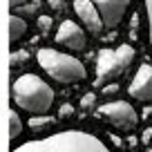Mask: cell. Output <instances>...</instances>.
I'll use <instances>...</instances> for the list:
<instances>
[{
	"label": "cell",
	"instance_id": "obj_17",
	"mask_svg": "<svg viewBox=\"0 0 152 152\" xmlns=\"http://www.w3.org/2000/svg\"><path fill=\"white\" fill-rule=\"evenodd\" d=\"M38 25H40V29H47V27H49V25H52V20H49V18H47V16H43V18L38 20Z\"/></svg>",
	"mask_w": 152,
	"mask_h": 152
},
{
	"label": "cell",
	"instance_id": "obj_11",
	"mask_svg": "<svg viewBox=\"0 0 152 152\" xmlns=\"http://www.w3.org/2000/svg\"><path fill=\"white\" fill-rule=\"evenodd\" d=\"M20 132H23V121H20V116L11 110V112H9V139H11V141L18 139Z\"/></svg>",
	"mask_w": 152,
	"mask_h": 152
},
{
	"label": "cell",
	"instance_id": "obj_5",
	"mask_svg": "<svg viewBox=\"0 0 152 152\" xmlns=\"http://www.w3.org/2000/svg\"><path fill=\"white\" fill-rule=\"evenodd\" d=\"M103 121H107L112 128L123 130V132H132L139 123V114L137 110L132 107L125 101H110V103H103L99 110H96Z\"/></svg>",
	"mask_w": 152,
	"mask_h": 152
},
{
	"label": "cell",
	"instance_id": "obj_12",
	"mask_svg": "<svg viewBox=\"0 0 152 152\" xmlns=\"http://www.w3.org/2000/svg\"><path fill=\"white\" fill-rule=\"evenodd\" d=\"M54 119H49L47 114H40V116H34L31 121H29V125H31V130H43L47 128V125H52Z\"/></svg>",
	"mask_w": 152,
	"mask_h": 152
},
{
	"label": "cell",
	"instance_id": "obj_14",
	"mask_svg": "<svg viewBox=\"0 0 152 152\" xmlns=\"http://www.w3.org/2000/svg\"><path fill=\"white\" fill-rule=\"evenodd\" d=\"M92 103H94V94H87V96H83V99H81V107L83 110H90Z\"/></svg>",
	"mask_w": 152,
	"mask_h": 152
},
{
	"label": "cell",
	"instance_id": "obj_4",
	"mask_svg": "<svg viewBox=\"0 0 152 152\" xmlns=\"http://www.w3.org/2000/svg\"><path fill=\"white\" fill-rule=\"evenodd\" d=\"M134 61L132 45H119L114 49H101L96 56V85H103L121 76Z\"/></svg>",
	"mask_w": 152,
	"mask_h": 152
},
{
	"label": "cell",
	"instance_id": "obj_3",
	"mask_svg": "<svg viewBox=\"0 0 152 152\" xmlns=\"http://www.w3.org/2000/svg\"><path fill=\"white\" fill-rule=\"evenodd\" d=\"M38 65L56 83L69 85V83H81L87 78L85 65L78 58L69 56V54H63L58 49H49V47L38 49Z\"/></svg>",
	"mask_w": 152,
	"mask_h": 152
},
{
	"label": "cell",
	"instance_id": "obj_1",
	"mask_svg": "<svg viewBox=\"0 0 152 152\" xmlns=\"http://www.w3.org/2000/svg\"><path fill=\"white\" fill-rule=\"evenodd\" d=\"M11 152H112L101 139L83 130H65L45 139H34Z\"/></svg>",
	"mask_w": 152,
	"mask_h": 152
},
{
	"label": "cell",
	"instance_id": "obj_10",
	"mask_svg": "<svg viewBox=\"0 0 152 152\" xmlns=\"http://www.w3.org/2000/svg\"><path fill=\"white\" fill-rule=\"evenodd\" d=\"M25 31H27V23H25L20 16H14V14H11V16H9V40H11V45L18 43L20 38L25 36Z\"/></svg>",
	"mask_w": 152,
	"mask_h": 152
},
{
	"label": "cell",
	"instance_id": "obj_7",
	"mask_svg": "<svg viewBox=\"0 0 152 152\" xmlns=\"http://www.w3.org/2000/svg\"><path fill=\"white\" fill-rule=\"evenodd\" d=\"M74 11L78 16V20L83 23V29L90 31L92 36H101L103 31V20H101V14L99 9L94 7L92 0H74Z\"/></svg>",
	"mask_w": 152,
	"mask_h": 152
},
{
	"label": "cell",
	"instance_id": "obj_16",
	"mask_svg": "<svg viewBox=\"0 0 152 152\" xmlns=\"http://www.w3.org/2000/svg\"><path fill=\"white\" fill-rule=\"evenodd\" d=\"M72 112H74V110H72V105H63V107H61V119L72 116Z\"/></svg>",
	"mask_w": 152,
	"mask_h": 152
},
{
	"label": "cell",
	"instance_id": "obj_2",
	"mask_svg": "<svg viewBox=\"0 0 152 152\" xmlns=\"http://www.w3.org/2000/svg\"><path fill=\"white\" fill-rule=\"evenodd\" d=\"M11 103L20 110L29 112L31 116L47 114L54 105V90L47 81H43L36 74H20L11 83Z\"/></svg>",
	"mask_w": 152,
	"mask_h": 152
},
{
	"label": "cell",
	"instance_id": "obj_13",
	"mask_svg": "<svg viewBox=\"0 0 152 152\" xmlns=\"http://www.w3.org/2000/svg\"><path fill=\"white\" fill-rule=\"evenodd\" d=\"M145 14H148V34H150V45H152V0H145Z\"/></svg>",
	"mask_w": 152,
	"mask_h": 152
},
{
	"label": "cell",
	"instance_id": "obj_6",
	"mask_svg": "<svg viewBox=\"0 0 152 152\" xmlns=\"http://www.w3.org/2000/svg\"><path fill=\"white\" fill-rule=\"evenodd\" d=\"M56 43L65 49H74V52H81L85 49L87 45V36H85V29L81 25L72 23V20H63L58 25V31H56Z\"/></svg>",
	"mask_w": 152,
	"mask_h": 152
},
{
	"label": "cell",
	"instance_id": "obj_18",
	"mask_svg": "<svg viewBox=\"0 0 152 152\" xmlns=\"http://www.w3.org/2000/svg\"><path fill=\"white\" fill-rule=\"evenodd\" d=\"M25 2H27V0H9L11 9H14V7H20V5H25Z\"/></svg>",
	"mask_w": 152,
	"mask_h": 152
},
{
	"label": "cell",
	"instance_id": "obj_15",
	"mask_svg": "<svg viewBox=\"0 0 152 152\" xmlns=\"http://www.w3.org/2000/svg\"><path fill=\"white\" fill-rule=\"evenodd\" d=\"M49 7L56 9V11H63L65 9V2H63V0H49Z\"/></svg>",
	"mask_w": 152,
	"mask_h": 152
},
{
	"label": "cell",
	"instance_id": "obj_8",
	"mask_svg": "<svg viewBox=\"0 0 152 152\" xmlns=\"http://www.w3.org/2000/svg\"><path fill=\"white\" fill-rule=\"evenodd\" d=\"M128 94L134 101H141V103L152 101V65L145 63V65H141L137 69L132 83L128 85Z\"/></svg>",
	"mask_w": 152,
	"mask_h": 152
},
{
	"label": "cell",
	"instance_id": "obj_9",
	"mask_svg": "<svg viewBox=\"0 0 152 152\" xmlns=\"http://www.w3.org/2000/svg\"><path fill=\"white\" fill-rule=\"evenodd\" d=\"M92 2H94V7L99 9L103 25L112 29L123 20V16H125V11H128L132 0H92Z\"/></svg>",
	"mask_w": 152,
	"mask_h": 152
}]
</instances>
